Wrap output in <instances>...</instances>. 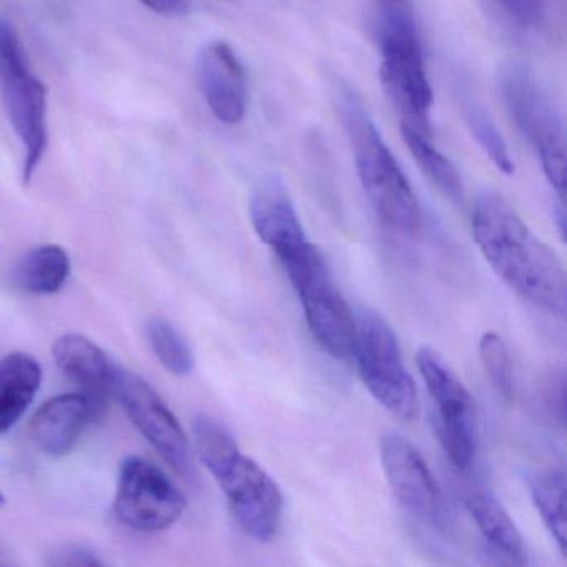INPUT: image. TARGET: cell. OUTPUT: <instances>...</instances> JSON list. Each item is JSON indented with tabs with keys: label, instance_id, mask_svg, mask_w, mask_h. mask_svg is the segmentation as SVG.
<instances>
[{
	"label": "cell",
	"instance_id": "obj_1",
	"mask_svg": "<svg viewBox=\"0 0 567 567\" xmlns=\"http://www.w3.org/2000/svg\"><path fill=\"white\" fill-rule=\"evenodd\" d=\"M471 228L481 254L514 293L553 317H566L563 261L499 194L486 190L477 197Z\"/></svg>",
	"mask_w": 567,
	"mask_h": 567
},
{
	"label": "cell",
	"instance_id": "obj_2",
	"mask_svg": "<svg viewBox=\"0 0 567 567\" xmlns=\"http://www.w3.org/2000/svg\"><path fill=\"white\" fill-rule=\"evenodd\" d=\"M195 450L224 491L235 519L258 543L277 536L284 517V494L274 477L241 453L234 433L215 417L194 421Z\"/></svg>",
	"mask_w": 567,
	"mask_h": 567
},
{
	"label": "cell",
	"instance_id": "obj_3",
	"mask_svg": "<svg viewBox=\"0 0 567 567\" xmlns=\"http://www.w3.org/2000/svg\"><path fill=\"white\" fill-rule=\"evenodd\" d=\"M337 99L358 178L378 220L400 237L416 238L423 230V212L410 182L357 94L343 87Z\"/></svg>",
	"mask_w": 567,
	"mask_h": 567
},
{
	"label": "cell",
	"instance_id": "obj_4",
	"mask_svg": "<svg viewBox=\"0 0 567 567\" xmlns=\"http://www.w3.org/2000/svg\"><path fill=\"white\" fill-rule=\"evenodd\" d=\"M0 101L24 151L22 181L31 184L49 145L48 87L32 72L14 25L0 19Z\"/></svg>",
	"mask_w": 567,
	"mask_h": 567
},
{
	"label": "cell",
	"instance_id": "obj_5",
	"mask_svg": "<svg viewBox=\"0 0 567 567\" xmlns=\"http://www.w3.org/2000/svg\"><path fill=\"white\" fill-rule=\"evenodd\" d=\"M287 271L315 340L337 360L353 357L354 320L323 255L310 240L278 258Z\"/></svg>",
	"mask_w": 567,
	"mask_h": 567
},
{
	"label": "cell",
	"instance_id": "obj_6",
	"mask_svg": "<svg viewBox=\"0 0 567 567\" xmlns=\"http://www.w3.org/2000/svg\"><path fill=\"white\" fill-rule=\"evenodd\" d=\"M501 94L514 124L519 128L543 165L550 187L564 204L566 198V132L553 99L537 79L519 64L504 68Z\"/></svg>",
	"mask_w": 567,
	"mask_h": 567
},
{
	"label": "cell",
	"instance_id": "obj_7",
	"mask_svg": "<svg viewBox=\"0 0 567 567\" xmlns=\"http://www.w3.org/2000/svg\"><path fill=\"white\" fill-rule=\"evenodd\" d=\"M353 357L358 373L374 400L403 421L420 413L416 384L404 367L393 328L380 313L363 310L354 327Z\"/></svg>",
	"mask_w": 567,
	"mask_h": 567
},
{
	"label": "cell",
	"instance_id": "obj_8",
	"mask_svg": "<svg viewBox=\"0 0 567 567\" xmlns=\"http://www.w3.org/2000/svg\"><path fill=\"white\" fill-rule=\"evenodd\" d=\"M417 370L424 386L436 406L434 431L451 464L464 471L471 467L476 454V406L463 381L433 348H420Z\"/></svg>",
	"mask_w": 567,
	"mask_h": 567
},
{
	"label": "cell",
	"instance_id": "obj_9",
	"mask_svg": "<svg viewBox=\"0 0 567 567\" xmlns=\"http://www.w3.org/2000/svg\"><path fill=\"white\" fill-rule=\"evenodd\" d=\"M187 499L171 477L141 456H128L118 470L114 513L118 523L137 533H158L174 526Z\"/></svg>",
	"mask_w": 567,
	"mask_h": 567
},
{
	"label": "cell",
	"instance_id": "obj_10",
	"mask_svg": "<svg viewBox=\"0 0 567 567\" xmlns=\"http://www.w3.org/2000/svg\"><path fill=\"white\" fill-rule=\"evenodd\" d=\"M381 82L401 115V125L431 134L433 91L421 54L417 25L377 29Z\"/></svg>",
	"mask_w": 567,
	"mask_h": 567
},
{
	"label": "cell",
	"instance_id": "obj_11",
	"mask_svg": "<svg viewBox=\"0 0 567 567\" xmlns=\"http://www.w3.org/2000/svg\"><path fill=\"white\" fill-rule=\"evenodd\" d=\"M114 398L121 401L142 436L185 480H194L195 466L184 427L161 394L138 374L118 370Z\"/></svg>",
	"mask_w": 567,
	"mask_h": 567
},
{
	"label": "cell",
	"instance_id": "obj_12",
	"mask_svg": "<svg viewBox=\"0 0 567 567\" xmlns=\"http://www.w3.org/2000/svg\"><path fill=\"white\" fill-rule=\"evenodd\" d=\"M380 454L398 503L420 519L436 520L441 514L440 489L416 446L401 434H384Z\"/></svg>",
	"mask_w": 567,
	"mask_h": 567
},
{
	"label": "cell",
	"instance_id": "obj_13",
	"mask_svg": "<svg viewBox=\"0 0 567 567\" xmlns=\"http://www.w3.org/2000/svg\"><path fill=\"white\" fill-rule=\"evenodd\" d=\"M197 79L212 114L225 125H237L247 112V72L230 44L210 42L197 58Z\"/></svg>",
	"mask_w": 567,
	"mask_h": 567
},
{
	"label": "cell",
	"instance_id": "obj_14",
	"mask_svg": "<svg viewBox=\"0 0 567 567\" xmlns=\"http://www.w3.org/2000/svg\"><path fill=\"white\" fill-rule=\"evenodd\" d=\"M105 403L85 393H65L45 401L31 420V434L42 453L62 457L78 446L85 427L101 416Z\"/></svg>",
	"mask_w": 567,
	"mask_h": 567
},
{
	"label": "cell",
	"instance_id": "obj_15",
	"mask_svg": "<svg viewBox=\"0 0 567 567\" xmlns=\"http://www.w3.org/2000/svg\"><path fill=\"white\" fill-rule=\"evenodd\" d=\"M250 220L260 240L278 258L308 241L293 202L277 177L265 178L255 188L250 198Z\"/></svg>",
	"mask_w": 567,
	"mask_h": 567
},
{
	"label": "cell",
	"instance_id": "obj_16",
	"mask_svg": "<svg viewBox=\"0 0 567 567\" xmlns=\"http://www.w3.org/2000/svg\"><path fill=\"white\" fill-rule=\"evenodd\" d=\"M52 357L62 373L82 388V393L104 401L114 396L118 370L104 350L91 338L62 334L52 347Z\"/></svg>",
	"mask_w": 567,
	"mask_h": 567
},
{
	"label": "cell",
	"instance_id": "obj_17",
	"mask_svg": "<svg viewBox=\"0 0 567 567\" xmlns=\"http://www.w3.org/2000/svg\"><path fill=\"white\" fill-rule=\"evenodd\" d=\"M41 384L42 368L31 354L16 351L0 360V434L24 416Z\"/></svg>",
	"mask_w": 567,
	"mask_h": 567
},
{
	"label": "cell",
	"instance_id": "obj_18",
	"mask_svg": "<svg viewBox=\"0 0 567 567\" xmlns=\"http://www.w3.org/2000/svg\"><path fill=\"white\" fill-rule=\"evenodd\" d=\"M466 507L477 529L491 547L511 563L526 564V547L516 524L496 497L486 491H474L466 497Z\"/></svg>",
	"mask_w": 567,
	"mask_h": 567
},
{
	"label": "cell",
	"instance_id": "obj_19",
	"mask_svg": "<svg viewBox=\"0 0 567 567\" xmlns=\"http://www.w3.org/2000/svg\"><path fill=\"white\" fill-rule=\"evenodd\" d=\"M72 261L61 245H42L29 251L16 268V280L31 295H55L71 277Z\"/></svg>",
	"mask_w": 567,
	"mask_h": 567
},
{
	"label": "cell",
	"instance_id": "obj_20",
	"mask_svg": "<svg viewBox=\"0 0 567 567\" xmlns=\"http://www.w3.org/2000/svg\"><path fill=\"white\" fill-rule=\"evenodd\" d=\"M530 497L560 554L567 553L566 474L557 467L539 471L529 481Z\"/></svg>",
	"mask_w": 567,
	"mask_h": 567
},
{
	"label": "cell",
	"instance_id": "obj_21",
	"mask_svg": "<svg viewBox=\"0 0 567 567\" xmlns=\"http://www.w3.org/2000/svg\"><path fill=\"white\" fill-rule=\"evenodd\" d=\"M401 134H403L404 144L408 145L411 155L426 177L454 204H463V181L454 165L434 147L431 134L411 125H401Z\"/></svg>",
	"mask_w": 567,
	"mask_h": 567
},
{
	"label": "cell",
	"instance_id": "obj_22",
	"mask_svg": "<svg viewBox=\"0 0 567 567\" xmlns=\"http://www.w3.org/2000/svg\"><path fill=\"white\" fill-rule=\"evenodd\" d=\"M148 344L165 370L175 377H188L195 368L194 351L184 334L162 318H154L147 324Z\"/></svg>",
	"mask_w": 567,
	"mask_h": 567
},
{
	"label": "cell",
	"instance_id": "obj_23",
	"mask_svg": "<svg viewBox=\"0 0 567 567\" xmlns=\"http://www.w3.org/2000/svg\"><path fill=\"white\" fill-rule=\"evenodd\" d=\"M463 115L471 134L476 138L477 144L483 147V151L489 155L493 164L496 165L503 174L513 175L514 164L513 161H511L506 142L501 137L499 131H497L496 125L491 122V118L487 117L483 107H480L473 99H464Z\"/></svg>",
	"mask_w": 567,
	"mask_h": 567
},
{
	"label": "cell",
	"instance_id": "obj_24",
	"mask_svg": "<svg viewBox=\"0 0 567 567\" xmlns=\"http://www.w3.org/2000/svg\"><path fill=\"white\" fill-rule=\"evenodd\" d=\"M480 358L491 383L504 398H513L514 377L509 350L497 333H484L480 340Z\"/></svg>",
	"mask_w": 567,
	"mask_h": 567
},
{
	"label": "cell",
	"instance_id": "obj_25",
	"mask_svg": "<svg viewBox=\"0 0 567 567\" xmlns=\"http://www.w3.org/2000/svg\"><path fill=\"white\" fill-rule=\"evenodd\" d=\"M49 566L61 567H94L104 566L105 560L97 556V553L79 544H65L55 547L48 557Z\"/></svg>",
	"mask_w": 567,
	"mask_h": 567
},
{
	"label": "cell",
	"instance_id": "obj_26",
	"mask_svg": "<svg viewBox=\"0 0 567 567\" xmlns=\"http://www.w3.org/2000/svg\"><path fill=\"white\" fill-rule=\"evenodd\" d=\"M496 2L519 24L536 25L543 19V0H496Z\"/></svg>",
	"mask_w": 567,
	"mask_h": 567
},
{
	"label": "cell",
	"instance_id": "obj_27",
	"mask_svg": "<svg viewBox=\"0 0 567 567\" xmlns=\"http://www.w3.org/2000/svg\"><path fill=\"white\" fill-rule=\"evenodd\" d=\"M549 383L544 388V400L547 403V410L554 413V417H559V423H564V398H566V377L563 371L554 373L549 378Z\"/></svg>",
	"mask_w": 567,
	"mask_h": 567
},
{
	"label": "cell",
	"instance_id": "obj_28",
	"mask_svg": "<svg viewBox=\"0 0 567 567\" xmlns=\"http://www.w3.org/2000/svg\"><path fill=\"white\" fill-rule=\"evenodd\" d=\"M141 2L155 14L165 16V18L185 14L188 8L187 0H141Z\"/></svg>",
	"mask_w": 567,
	"mask_h": 567
},
{
	"label": "cell",
	"instance_id": "obj_29",
	"mask_svg": "<svg viewBox=\"0 0 567 567\" xmlns=\"http://www.w3.org/2000/svg\"><path fill=\"white\" fill-rule=\"evenodd\" d=\"M6 503L4 494L0 493V506Z\"/></svg>",
	"mask_w": 567,
	"mask_h": 567
}]
</instances>
